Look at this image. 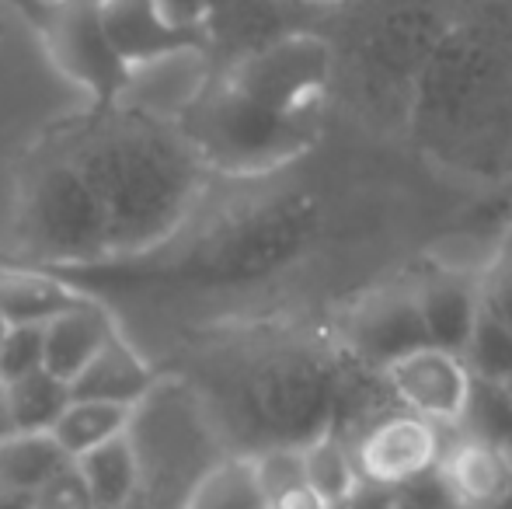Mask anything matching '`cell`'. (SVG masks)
I'll list each match as a JSON object with an SVG mask.
<instances>
[{
  "label": "cell",
  "instance_id": "cell-6",
  "mask_svg": "<svg viewBox=\"0 0 512 509\" xmlns=\"http://www.w3.org/2000/svg\"><path fill=\"white\" fill-rule=\"evenodd\" d=\"M122 436L136 461V496L157 509H182L206 471L230 457L199 394L182 377L161 370L129 408Z\"/></svg>",
  "mask_w": 512,
  "mask_h": 509
},
{
  "label": "cell",
  "instance_id": "cell-36",
  "mask_svg": "<svg viewBox=\"0 0 512 509\" xmlns=\"http://www.w3.org/2000/svg\"><path fill=\"white\" fill-rule=\"evenodd\" d=\"M0 509H32L28 496H11V492H0Z\"/></svg>",
  "mask_w": 512,
  "mask_h": 509
},
{
  "label": "cell",
  "instance_id": "cell-17",
  "mask_svg": "<svg viewBox=\"0 0 512 509\" xmlns=\"http://www.w3.org/2000/svg\"><path fill=\"white\" fill-rule=\"evenodd\" d=\"M112 332L115 321L108 314V307L84 293L74 307H67V311H60L53 321L42 325V370L60 377L63 384H70L95 360L98 349L105 346Z\"/></svg>",
  "mask_w": 512,
  "mask_h": 509
},
{
  "label": "cell",
  "instance_id": "cell-22",
  "mask_svg": "<svg viewBox=\"0 0 512 509\" xmlns=\"http://www.w3.org/2000/svg\"><path fill=\"white\" fill-rule=\"evenodd\" d=\"M70 464L53 433H11L0 440V492L32 496L56 471Z\"/></svg>",
  "mask_w": 512,
  "mask_h": 509
},
{
  "label": "cell",
  "instance_id": "cell-41",
  "mask_svg": "<svg viewBox=\"0 0 512 509\" xmlns=\"http://www.w3.org/2000/svg\"><path fill=\"white\" fill-rule=\"evenodd\" d=\"M7 35V18H4V7H0V39Z\"/></svg>",
  "mask_w": 512,
  "mask_h": 509
},
{
  "label": "cell",
  "instance_id": "cell-35",
  "mask_svg": "<svg viewBox=\"0 0 512 509\" xmlns=\"http://www.w3.org/2000/svg\"><path fill=\"white\" fill-rule=\"evenodd\" d=\"M495 255H506V258H512V213H509L506 227H502V234H499V248H495Z\"/></svg>",
  "mask_w": 512,
  "mask_h": 509
},
{
  "label": "cell",
  "instance_id": "cell-29",
  "mask_svg": "<svg viewBox=\"0 0 512 509\" xmlns=\"http://www.w3.org/2000/svg\"><path fill=\"white\" fill-rule=\"evenodd\" d=\"M251 464H255L258 485L265 492V503L279 506L283 499L304 492V461H300V447H269L251 454Z\"/></svg>",
  "mask_w": 512,
  "mask_h": 509
},
{
  "label": "cell",
  "instance_id": "cell-16",
  "mask_svg": "<svg viewBox=\"0 0 512 509\" xmlns=\"http://www.w3.org/2000/svg\"><path fill=\"white\" fill-rule=\"evenodd\" d=\"M436 475L443 478L457 509H495L512 496V461L495 443L457 436L443 447Z\"/></svg>",
  "mask_w": 512,
  "mask_h": 509
},
{
  "label": "cell",
  "instance_id": "cell-3",
  "mask_svg": "<svg viewBox=\"0 0 512 509\" xmlns=\"http://www.w3.org/2000/svg\"><path fill=\"white\" fill-rule=\"evenodd\" d=\"M408 143L443 175L512 192V0H467L425 63Z\"/></svg>",
  "mask_w": 512,
  "mask_h": 509
},
{
  "label": "cell",
  "instance_id": "cell-19",
  "mask_svg": "<svg viewBox=\"0 0 512 509\" xmlns=\"http://www.w3.org/2000/svg\"><path fill=\"white\" fill-rule=\"evenodd\" d=\"M154 381H157V367L143 360L140 349L115 328L105 346L98 349L95 360L67 387H70V398L77 401H105V405L133 408L150 391Z\"/></svg>",
  "mask_w": 512,
  "mask_h": 509
},
{
  "label": "cell",
  "instance_id": "cell-20",
  "mask_svg": "<svg viewBox=\"0 0 512 509\" xmlns=\"http://www.w3.org/2000/svg\"><path fill=\"white\" fill-rule=\"evenodd\" d=\"M84 293L63 283L56 272L4 258L0 262V318L7 325H46L60 311L74 307Z\"/></svg>",
  "mask_w": 512,
  "mask_h": 509
},
{
  "label": "cell",
  "instance_id": "cell-10",
  "mask_svg": "<svg viewBox=\"0 0 512 509\" xmlns=\"http://www.w3.org/2000/svg\"><path fill=\"white\" fill-rule=\"evenodd\" d=\"M335 339L342 353L352 360V367L373 370L377 377L380 370L391 367L411 349L429 346L415 300V279L377 286L366 297H359L349 307L342 332Z\"/></svg>",
  "mask_w": 512,
  "mask_h": 509
},
{
  "label": "cell",
  "instance_id": "cell-37",
  "mask_svg": "<svg viewBox=\"0 0 512 509\" xmlns=\"http://www.w3.org/2000/svg\"><path fill=\"white\" fill-rule=\"evenodd\" d=\"M380 509H425V506H418L415 499H408V496H401V492H394L391 499H387Z\"/></svg>",
  "mask_w": 512,
  "mask_h": 509
},
{
  "label": "cell",
  "instance_id": "cell-43",
  "mask_svg": "<svg viewBox=\"0 0 512 509\" xmlns=\"http://www.w3.org/2000/svg\"><path fill=\"white\" fill-rule=\"evenodd\" d=\"M502 450H506V454H509V461H512V433H509V440H506V447H502Z\"/></svg>",
  "mask_w": 512,
  "mask_h": 509
},
{
  "label": "cell",
  "instance_id": "cell-33",
  "mask_svg": "<svg viewBox=\"0 0 512 509\" xmlns=\"http://www.w3.org/2000/svg\"><path fill=\"white\" fill-rule=\"evenodd\" d=\"M157 11L164 14V21H171L175 28H192L199 32V21H203L209 0H154Z\"/></svg>",
  "mask_w": 512,
  "mask_h": 509
},
{
  "label": "cell",
  "instance_id": "cell-2",
  "mask_svg": "<svg viewBox=\"0 0 512 509\" xmlns=\"http://www.w3.org/2000/svg\"><path fill=\"white\" fill-rule=\"evenodd\" d=\"M352 360L335 335L300 321L258 318L192 328L161 374L199 394L230 454L304 447L338 429Z\"/></svg>",
  "mask_w": 512,
  "mask_h": 509
},
{
  "label": "cell",
  "instance_id": "cell-9",
  "mask_svg": "<svg viewBox=\"0 0 512 509\" xmlns=\"http://www.w3.org/2000/svg\"><path fill=\"white\" fill-rule=\"evenodd\" d=\"M39 32L49 60L60 74L81 84L95 105H112L126 88L129 67L115 53L102 25L98 0H56V4H14Z\"/></svg>",
  "mask_w": 512,
  "mask_h": 509
},
{
  "label": "cell",
  "instance_id": "cell-18",
  "mask_svg": "<svg viewBox=\"0 0 512 509\" xmlns=\"http://www.w3.org/2000/svg\"><path fill=\"white\" fill-rule=\"evenodd\" d=\"M98 7H102V25L108 39H112L115 53L122 56L126 67L147 63L178 46L203 42V32L175 28L171 21H164L154 0H98Z\"/></svg>",
  "mask_w": 512,
  "mask_h": 509
},
{
  "label": "cell",
  "instance_id": "cell-15",
  "mask_svg": "<svg viewBox=\"0 0 512 509\" xmlns=\"http://www.w3.org/2000/svg\"><path fill=\"white\" fill-rule=\"evenodd\" d=\"M478 276L481 272L443 265V269H432L429 276L415 279V300L429 346L450 349L460 356L481 314Z\"/></svg>",
  "mask_w": 512,
  "mask_h": 509
},
{
  "label": "cell",
  "instance_id": "cell-39",
  "mask_svg": "<svg viewBox=\"0 0 512 509\" xmlns=\"http://www.w3.org/2000/svg\"><path fill=\"white\" fill-rule=\"evenodd\" d=\"M7 4H56V0H7Z\"/></svg>",
  "mask_w": 512,
  "mask_h": 509
},
{
  "label": "cell",
  "instance_id": "cell-42",
  "mask_svg": "<svg viewBox=\"0 0 512 509\" xmlns=\"http://www.w3.org/2000/svg\"><path fill=\"white\" fill-rule=\"evenodd\" d=\"M7 328H11V325H7V321H4V318H0V342H4V335H7Z\"/></svg>",
  "mask_w": 512,
  "mask_h": 509
},
{
  "label": "cell",
  "instance_id": "cell-21",
  "mask_svg": "<svg viewBox=\"0 0 512 509\" xmlns=\"http://www.w3.org/2000/svg\"><path fill=\"white\" fill-rule=\"evenodd\" d=\"M300 461H304V485L317 499L321 509H349L363 492L356 471V457L352 447L342 440L338 429L314 436L310 443L300 447Z\"/></svg>",
  "mask_w": 512,
  "mask_h": 509
},
{
  "label": "cell",
  "instance_id": "cell-4",
  "mask_svg": "<svg viewBox=\"0 0 512 509\" xmlns=\"http://www.w3.org/2000/svg\"><path fill=\"white\" fill-rule=\"evenodd\" d=\"M199 213V210H196ZM192 213L168 241L133 258L81 269H49L88 293L241 290L279 276L321 238V203L310 192H276L265 199Z\"/></svg>",
  "mask_w": 512,
  "mask_h": 509
},
{
  "label": "cell",
  "instance_id": "cell-23",
  "mask_svg": "<svg viewBox=\"0 0 512 509\" xmlns=\"http://www.w3.org/2000/svg\"><path fill=\"white\" fill-rule=\"evenodd\" d=\"M77 471H81L88 496L95 509H126L136 496V461L129 450L126 436L108 440L102 447L88 450L77 457Z\"/></svg>",
  "mask_w": 512,
  "mask_h": 509
},
{
  "label": "cell",
  "instance_id": "cell-38",
  "mask_svg": "<svg viewBox=\"0 0 512 509\" xmlns=\"http://www.w3.org/2000/svg\"><path fill=\"white\" fill-rule=\"evenodd\" d=\"M126 509H157V506H150L147 499H140V496H133V503H129Z\"/></svg>",
  "mask_w": 512,
  "mask_h": 509
},
{
  "label": "cell",
  "instance_id": "cell-28",
  "mask_svg": "<svg viewBox=\"0 0 512 509\" xmlns=\"http://www.w3.org/2000/svg\"><path fill=\"white\" fill-rule=\"evenodd\" d=\"M460 360L474 381L506 384L512 374V328L488 314H478L464 349H460Z\"/></svg>",
  "mask_w": 512,
  "mask_h": 509
},
{
  "label": "cell",
  "instance_id": "cell-26",
  "mask_svg": "<svg viewBox=\"0 0 512 509\" xmlns=\"http://www.w3.org/2000/svg\"><path fill=\"white\" fill-rule=\"evenodd\" d=\"M4 387L14 433H49L63 415V408L70 405V387L49 370H35V374Z\"/></svg>",
  "mask_w": 512,
  "mask_h": 509
},
{
  "label": "cell",
  "instance_id": "cell-12",
  "mask_svg": "<svg viewBox=\"0 0 512 509\" xmlns=\"http://www.w3.org/2000/svg\"><path fill=\"white\" fill-rule=\"evenodd\" d=\"M443 447V429L394 408L359 436V443L352 447V457H356V471L363 485L401 492L405 485L436 471Z\"/></svg>",
  "mask_w": 512,
  "mask_h": 509
},
{
  "label": "cell",
  "instance_id": "cell-30",
  "mask_svg": "<svg viewBox=\"0 0 512 509\" xmlns=\"http://www.w3.org/2000/svg\"><path fill=\"white\" fill-rule=\"evenodd\" d=\"M42 370V325H14L0 342V384Z\"/></svg>",
  "mask_w": 512,
  "mask_h": 509
},
{
  "label": "cell",
  "instance_id": "cell-8",
  "mask_svg": "<svg viewBox=\"0 0 512 509\" xmlns=\"http://www.w3.org/2000/svg\"><path fill=\"white\" fill-rule=\"evenodd\" d=\"M223 81L269 109L290 116H324L335 91V60L321 32H297L216 67Z\"/></svg>",
  "mask_w": 512,
  "mask_h": 509
},
{
  "label": "cell",
  "instance_id": "cell-25",
  "mask_svg": "<svg viewBox=\"0 0 512 509\" xmlns=\"http://www.w3.org/2000/svg\"><path fill=\"white\" fill-rule=\"evenodd\" d=\"M182 509H269L251 457L230 454L206 471Z\"/></svg>",
  "mask_w": 512,
  "mask_h": 509
},
{
  "label": "cell",
  "instance_id": "cell-5",
  "mask_svg": "<svg viewBox=\"0 0 512 509\" xmlns=\"http://www.w3.org/2000/svg\"><path fill=\"white\" fill-rule=\"evenodd\" d=\"M467 0H338L324 7L321 35L335 60L331 102L377 133H405L425 63Z\"/></svg>",
  "mask_w": 512,
  "mask_h": 509
},
{
  "label": "cell",
  "instance_id": "cell-13",
  "mask_svg": "<svg viewBox=\"0 0 512 509\" xmlns=\"http://www.w3.org/2000/svg\"><path fill=\"white\" fill-rule=\"evenodd\" d=\"M380 381L398 401L401 412L432 422L436 429H453L464 412L471 374L464 360L450 349L418 346L380 370Z\"/></svg>",
  "mask_w": 512,
  "mask_h": 509
},
{
  "label": "cell",
  "instance_id": "cell-7",
  "mask_svg": "<svg viewBox=\"0 0 512 509\" xmlns=\"http://www.w3.org/2000/svg\"><path fill=\"white\" fill-rule=\"evenodd\" d=\"M175 126L209 175L262 178L300 161L321 140L324 116L269 109L213 74Z\"/></svg>",
  "mask_w": 512,
  "mask_h": 509
},
{
  "label": "cell",
  "instance_id": "cell-40",
  "mask_svg": "<svg viewBox=\"0 0 512 509\" xmlns=\"http://www.w3.org/2000/svg\"><path fill=\"white\" fill-rule=\"evenodd\" d=\"M304 4H314V7H331V4H338V0H304Z\"/></svg>",
  "mask_w": 512,
  "mask_h": 509
},
{
  "label": "cell",
  "instance_id": "cell-14",
  "mask_svg": "<svg viewBox=\"0 0 512 509\" xmlns=\"http://www.w3.org/2000/svg\"><path fill=\"white\" fill-rule=\"evenodd\" d=\"M216 63L203 42L178 46L171 53H161L147 63L129 67L126 88L119 91L115 105H126L143 116L178 123L192 102L203 95V88L213 81Z\"/></svg>",
  "mask_w": 512,
  "mask_h": 509
},
{
  "label": "cell",
  "instance_id": "cell-34",
  "mask_svg": "<svg viewBox=\"0 0 512 509\" xmlns=\"http://www.w3.org/2000/svg\"><path fill=\"white\" fill-rule=\"evenodd\" d=\"M11 433L14 426H11V408H7V387L0 384V440H7Z\"/></svg>",
  "mask_w": 512,
  "mask_h": 509
},
{
  "label": "cell",
  "instance_id": "cell-24",
  "mask_svg": "<svg viewBox=\"0 0 512 509\" xmlns=\"http://www.w3.org/2000/svg\"><path fill=\"white\" fill-rule=\"evenodd\" d=\"M129 408L122 405H105V401H77L70 398V405L63 408V415L56 419V426L49 429L53 440L60 443V450L77 461L88 450L102 447L108 440H119L126 433Z\"/></svg>",
  "mask_w": 512,
  "mask_h": 509
},
{
  "label": "cell",
  "instance_id": "cell-1",
  "mask_svg": "<svg viewBox=\"0 0 512 509\" xmlns=\"http://www.w3.org/2000/svg\"><path fill=\"white\" fill-rule=\"evenodd\" d=\"M209 171L175 123L95 105L32 136L14 168V262L81 269L143 255L203 203Z\"/></svg>",
  "mask_w": 512,
  "mask_h": 509
},
{
  "label": "cell",
  "instance_id": "cell-32",
  "mask_svg": "<svg viewBox=\"0 0 512 509\" xmlns=\"http://www.w3.org/2000/svg\"><path fill=\"white\" fill-rule=\"evenodd\" d=\"M478 297L481 314L512 328V258L495 255L488 262V269L478 276Z\"/></svg>",
  "mask_w": 512,
  "mask_h": 509
},
{
  "label": "cell",
  "instance_id": "cell-31",
  "mask_svg": "<svg viewBox=\"0 0 512 509\" xmlns=\"http://www.w3.org/2000/svg\"><path fill=\"white\" fill-rule=\"evenodd\" d=\"M28 503H32V509H95V503H91V496H88V485H84L74 461L63 464L42 489H35L32 496H28Z\"/></svg>",
  "mask_w": 512,
  "mask_h": 509
},
{
  "label": "cell",
  "instance_id": "cell-44",
  "mask_svg": "<svg viewBox=\"0 0 512 509\" xmlns=\"http://www.w3.org/2000/svg\"><path fill=\"white\" fill-rule=\"evenodd\" d=\"M502 387H506V394H509V401H512V374H509V381L502 384Z\"/></svg>",
  "mask_w": 512,
  "mask_h": 509
},
{
  "label": "cell",
  "instance_id": "cell-11",
  "mask_svg": "<svg viewBox=\"0 0 512 509\" xmlns=\"http://www.w3.org/2000/svg\"><path fill=\"white\" fill-rule=\"evenodd\" d=\"M324 7L304 0H209L199 32L216 67L297 32H321Z\"/></svg>",
  "mask_w": 512,
  "mask_h": 509
},
{
  "label": "cell",
  "instance_id": "cell-27",
  "mask_svg": "<svg viewBox=\"0 0 512 509\" xmlns=\"http://www.w3.org/2000/svg\"><path fill=\"white\" fill-rule=\"evenodd\" d=\"M453 429H457V436H464V440L506 447V440L512 433V401H509L506 387L474 381L471 377V391H467L464 412H460V419Z\"/></svg>",
  "mask_w": 512,
  "mask_h": 509
}]
</instances>
